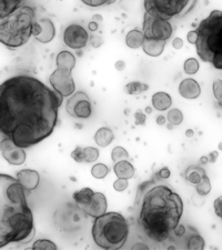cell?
<instances>
[{
    "label": "cell",
    "instance_id": "f907efd6",
    "mask_svg": "<svg viewBox=\"0 0 222 250\" xmlns=\"http://www.w3.org/2000/svg\"><path fill=\"white\" fill-rule=\"evenodd\" d=\"M200 163L201 164H207V163H209V159H208V157H205V156H203V157H201V159H200Z\"/></svg>",
    "mask_w": 222,
    "mask_h": 250
},
{
    "label": "cell",
    "instance_id": "ffe728a7",
    "mask_svg": "<svg viewBox=\"0 0 222 250\" xmlns=\"http://www.w3.org/2000/svg\"><path fill=\"white\" fill-rule=\"evenodd\" d=\"M115 138L114 132H112L111 129L109 128H100L98 131L96 132L95 135V141L96 144L100 147H107L112 143V140Z\"/></svg>",
    "mask_w": 222,
    "mask_h": 250
},
{
    "label": "cell",
    "instance_id": "5b68a950",
    "mask_svg": "<svg viewBox=\"0 0 222 250\" xmlns=\"http://www.w3.org/2000/svg\"><path fill=\"white\" fill-rule=\"evenodd\" d=\"M129 225L126 218L118 212H106L97 217L92 226L95 243L103 249H119L126 244Z\"/></svg>",
    "mask_w": 222,
    "mask_h": 250
},
{
    "label": "cell",
    "instance_id": "3957f363",
    "mask_svg": "<svg viewBox=\"0 0 222 250\" xmlns=\"http://www.w3.org/2000/svg\"><path fill=\"white\" fill-rule=\"evenodd\" d=\"M182 213L181 197L168 186L159 185L144 193L138 223L148 238L163 243L175 232Z\"/></svg>",
    "mask_w": 222,
    "mask_h": 250
},
{
    "label": "cell",
    "instance_id": "e0dca14e",
    "mask_svg": "<svg viewBox=\"0 0 222 250\" xmlns=\"http://www.w3.org/2000/svg\"><path fill=\"white\" fill-rule=\"evenodd\" d=\"M165 42H167L165 40L144 38V42L141 47H142L146 55L150 56V57H159L164 50Z\"/></svg>",
    "mask_w": 222,
    "mask_h": 250
},
{
    "label": "cell",
    "instance_id": "277c9868",
    "mask_svg": "<svg viewBox=\"0 0 222 250\" xmlns=\"http://www.w3.org/2000/svg\"><path fill=\"white\" fill-rule=\"evenodd\" d=\"M197 55L203 62L222 70V11L212 10L197 27Z\"/></svg>",
    "mask_w": 222,
    "mask_h": 250
},
{
    "label": "cell",
    "instance_id": "d6986e66",
    "mask_svg": "<svg viewBox=\"0 0 222 250\" xmlns=\"http://www.w3.org/2000/svg\"><path fill=\"white\" fill-rule=\"evenodd\" d=\"M114 171L118 178L123 179H130L135 175V168H133L132 165L128 160L116 163Z\"/></svg>",
    "mask_w": 222,
    "mask_h": 250
},
{
    "label": "cell",
    "instance_id": "5bb4252c",
    "mask_svg": "<svg viewBox=\"0 0 222 250\" xmlns=\"http://www.w3.org/2000/svg\"><path fill=\"white\" fill-rule=\"evenodd\" d=\"M81 209L89 216L94 217V218L102 216L107 211L106 196L101 192H95L91 200L87 205L82 206Z\"/></svg>",
    "mask_w": 222,
    "mask_h": 250
},
{
    "label": "cell",
    "instance_id": "681fc988",
    "mask_svg": "<svg viewBox=\"0 0 222 250\" xmlns=\"http://www.w3.org/2000/svg\"><path fill=\"white\" fill-rule=\"evenodd\" d=\"M157 124L158 125H160V126H163V125L165 124V118H164V116H158L157 117Z\"/></svg>",
    "mask_w": 222,
    "mask_h": 250
},
{
    "label": "cell",
    "instance_id": "f35d334b",
    "mask_svg": "<svg viewBox=\"0 0 222 250\" xmlns=\"http://www.w3.org/2000/svg\"><path fill=\"white\" fill-rule=\"evenodd\" d=\"M213 208H215L216 215L222 220V197H218L215 200V203H213Z\"/></svg>",
    "mask_w": 222,
    "mask_h": 250
},
{
    "label": "cell",
    "instance_id": "f5cc1de1",
    "mask_svg": "<svg viewBox=\"0 0 222 250\" xmlns=\"http://www.w3.org/2000/svg\"><path fill=\"white\" fill-rule=\"evenodd\" d=\"M185 135H187V137H192L193 136V130H191V129H188V130L185 131Z\"/></svg>",
    "mask_w": 222,
    "mask_h": 250
},
{
    "label": "cell",
    "instance_id": "f1b7e54d",
    "mask_svg": "<svg viewBox=\"0 0 222 250\" xmlns=\"http://www.w3.org/2000/svg\"><path fill=\"white\" fill-rule=\"evenodd\" d=\"M168 122L170 123V125H173V126H179V125L183 122V115L179 109L177 108H173L170 111L168 112Z\"/></svg>",
    "mask_w": 222,
    "mask_h": 250
},
{
    "label": "cell",
    "instance_id": "7dc6e473",
    "mask_svg": "<svg viewBox=\"0 0 222 250\" xmlns=\"http://www.w3.org/2000/svg\"><path fill=\"white\" fill-rule=\"evenodd\" d=\"M91 43H92V46H95L96 48L99 47L100 45H101V39H100L99 36H96V37L91 40Z\"/></svg>",
    "mask_w": 222,
    "mask_h": 250
},
{
    "label": "cell",
    "instance_id": "8fae6325",
    "mask_svg": "<svg viewBox=\"0 0 222 250\" xmlns=\"http://www.w3.org/2000/svg\"><path fill=\"white\" fill-rule=\"evenodd\" d=\"M89 35L83 27L79 25L68 26L63 32V42L71 49L78 50L86 47Z\"/></svg>",
    "mask_w": 222,
    "mask_h": 250
},
{
    "label": "cell",
    "instance_id": "484cf974",
    "mask_svg": "<svg viewBox=\"0 0 222 250\" xmlns=\"http://www.w3.org/2000/svg\"><path fill=\"white\" fill-rule=\"evenodd\" d=\"M148 89H149V86L147 83H143L141 82H132L126 84V87H124V92L128 95L136 96V95L142 94V92L147 91Z\"/></svg>",
    "mask_w": 222,
    "mask_h": 250
},
{
    "label": "cell",
    "instance_id": "816d5d0a",
    "mask_svg": "<svg viewBox=\"0 0 222 250\" xmlns=\"http://www.w3.org/2000/svg\"><path fill=\"white\" fill-rule=\"evenodd\" d=\"M97 20H99V21H102V17H101V16H99V15L94 16V21H97Z\"/></svg>",
    "mask_w": 222,
    "mask_h": 250
},
{
    "label": "cell",
    "instance_id": "9c48e42d",
    "mask_svg": "<svg viewBox=\"0 0 222 250\" xmlns=\"http://www.w3.org/2000/svg\"><path fill=\"white\" fill-rule=\"evenodd\" d=\"M71 72L72 69L70 68L57 67V69L52 72L49 78L52 89L62 97H70L76 90V84Z\"/></svg>",
    "mask_w": 222,
    "mask_h": 250
},
{
    "label": "cell",
    "instance_id": "6da1fadb",
    "mask_svg": "<svg viewBox=\"0 0 222 250\" xmlns=\"http://www.w3.org/2000/svg\"><path fill=\"white\" fill-rule=\"evenodd\" d=\"M63 97L37 78L19 75L0 84V134L21 148L54 131Z\"/></svg>",
    "mask_w": 222,
    "mask_h": 250
},
{
    "label": "cell",
    "instance_id": "7a4b0ae2",
    "mask_svg": "<svg viewBox=\"0 0 222 250\" xmlns=\"http://www.w3.org/2000/svg\"><path fill=\"white\" fill-rule=\"evenodd\" d=\"M35 237L32 211L17 178L0 173V248L27 244Z\"/></svg>",
    "mask_w": 222,
    "mask_h": 250
},
{
    "label": "cell",
    "instance_id": "44dd1931",
    "mask_svg": "<svg viewBox=\"0 0 222 250\" xmlns=\"http://www.w3.org/2000/svg\"><path fill=\"white\" fill-rule=\"evenodd\" d=\"M23 0H0V19H5L18 9Z\"/></svg>",
    "mask_w": 222,
    "mask_h": 250
},
{
    "label": "cell",
    "instance_id": "b9f144b4",
    "mask_svg": "<svg viewBox=\"0 0 222 250\" xmlns=\"http://www.w3.org/2000/svg\"><path fill=\"white\" fill-rule=\"evenodd\" d=\"M172 47L178 50L181 49L183 47V40L181 38H175L172 42Z\"/></svg>",
    "mask_w": 222,
    "mask_h": 250
},
{
    "label": "cell",
    "instance_id": "1f68e13d",
    "mask_svg": "<svg viewBox=\"0 0 222 250\" xmlns=\"http://www.w3.org/2000/svg\"><path fill=\"white\" fill-rule=\"evenodd\" d=\"M111 158L114 160V163H119V161L129 160V154L127 150L122 147H116L111 152Z\"/></svg>",
    "mask_w": 222,
    "mask_h": 250
},
{
    "label": "cell",
    "instance_id": "9a60e30c",
    "mask_svg": "<svg viewBox=\"0 0 222 250\" xmlns=\"http://www.w3.org/2000/svg\"><path fill=\"white\" fill-rule=\"evenodd\" d=\"M16 178L27 191L35 190L38 187L40 180L39 173L36 170H31V169H23V170L19 171Z\"/></svg>",
    "mask_w": 222,
    "mask_h": 250
},
{
    "label": "cell",
    "instance_id": "bcb514c9",
    "mask_svg": "<svg viewBox=\"0 0 222 250\" xmlns=\"http://www.w3.org/2000/svg\"><path fill=\"white\" fill-rule=\"evenodd\" d=\"M124 68H126V63H124L122 60H119V62H116V69L117 70L122 71V70H124Z\"/></svg>",
    "mask_w": 222,
    "mask_h": 250
},
{
    "label": "cell",
    "instance_id": "52a82bcc",
    "mask_svg": "<svg viewBox=\"0 0 222 250\" xmlns=\"http://www.w3.org/2000/svg\"><path fill=\"white\" fill-rule=\"evenodd\" d=\"M196 0H144L146 13L165 20L180 17L188 13Z\"/></svg>",
    "mask_w": 222,
    "mask_h": 250
},
{
    "label": "cell",
    "instance_id": "836d02e7",
    "mask_svg": "<svg viewBox=\"0 0 222 250\" xmlns=\"http://www.w3.org/2000/svg\"><path fill=\"white\" fill-rule=\"evenodd\" d=\"M32 249L38 250V249H42V250H47V249H57V246H56L52 241L47 240V239H40L37 240L36 243L32 245Z\"/></svg>",
    "mask_w": 222,
    "mask_h": 250
},
{
    "label": "cell",
    "instance_id": "2e32d148",
    "mask_svg": "<svg viewBox=\"0 0 222 250\" xmlns=\"http://www.w3.org/2000/svg\"><path fill=\"white\" fill-rule=\"evenodd\" d=\"M179 94L185 99H197L201 94L200 84L195 79H183L179 84Z\"/></svg>",
    "mask_w": 222,
    "mask_h": 250
},
{
    "label": "cell",
    "instance_id": "d590c367",
    "mask_svg": "<svg viewBox=\"0 0 222 250\" xmlns=\"http://www.w3.org/2000/svg\"><path fill=\"white\" fill-rule=\"evenodd\" d=\"M81 1L89 7H101L111 5L116 2V0H81Z\"/></svg>",
    "mask_w": 222,
    "mask_h": 250
},
{
    "label": "cell",
    "instance_id": "d4e9b609",
    "mask_svg": "<svg viewBox=\"0 0 222 250\" xmlns=\"http://www.w3.org/2000/svg\"><path fill=\"white\" fill-rule=\"evenodd\" d=\"M94 193L95 191L91 190L90 188H82L81 190L74 193V200L76 201V204L78 205V207L81 208L82 206L87 205L89 201L91 200Z\"/></svg>",
    "mask_w": 222,
    "mask_h": 250
},
{
    "label": "cell",
    "instance_id": "30bf717a",
    "mask_svg": "<svg viewBox=\"0 0 222 250\" xmlns=\"http://www.w3.org/2000/svg\"><path fill=\"white\" fill-rule=\"evenodd\" d=\"M66 110L68 114L75 117V118L87 119L92 114L90 99H89L87 94L82 91L74 92L68 99Z\"/></svg>",
    "mask_w": 222,
    "mask_h": 250
},
{
    "label": "cell",
    "instance_id": "c3c4849f",
    "mask_svg": "<svg viewBox=\"0 0 222 250\" xmlns=\"http://www.w3.org/2000/svg\"><path fill=\"white\" fill-rule=\"evenodd\" d=\"M98 27H99V25L96 21H91L90 23H89V29H90L91 31H96L97 29H98Z\"/></svg>",
    "mask_w": 222,
    "mask_h": 250
},
{
    "label": "cell",
    "instance_id": "8992f818",
    "mask_svg": "<svg viewBox=\"0 0 222 250\" xmlns=\"http://www.w3.org/2000/svg\"><path fill=\"white\" fill-rule=\"evenodd\" d=\"M35 13L30 7H19L0 23V42L16 49L26 45L34 31Z\"/></svg>",
    "mask_w": 222,
    "mask_h": 250
},
{
    "label": "cell",
    "instance_id": "ee69618b",
    "mask_svg": "<svg viewBox=\"0 0 222 250\" xmlns=\"http://www.w3.org/2000/svg\"><path fill=\"white\" fill-rule=\"evenodd\" d=\"M173 233H175V235H177V236H182L184 233V227L182 225L179 224L177 226V228L175 229V232H173Z\"/></svg>",
    "mask_w": 222,
    "mask_h": 250
},
{
    "label": "cell",
    "instance_id": "11a10c76",
    "mask_svg": "<svg viewBox=\"0 0 222 250\" xmlns=\"http://www.w3.org/2000/svg\"><path fill=\"white\" fill-rule=\"evenodd\" d=\"M219 150H222V143L220 144V146H219Z\"/></svg>",
    "mask_w": 222,
    "mask_h": 250
},
{
    "label": "cell",
    "instance_id": "4fadbf2b",
    "mask_svg": "<svg viewBox=\"0 0 222 250\" xmlns=\"http://www.w3.org/2000/svg\"><path fill=\"white\" fill-rule=\"evenodd\" d=\"M32 35L35 36L36 39L41 43L50 42L55 38L56 29L54 23L50 19L42 18L39 19L34 23V31Z\"/></svg>",
    "mask_w": 222,
    "mask_h": 250
},
{
    "label": "cell",
    "instance_id": "603a6c76",
    "mask_svg": "<svg viewBox=\"0 0 222 250\" xmlns=\"http://www.w3.org/2000/svg\"><path fill=\"white\" fill-rule=\"evenodd\" d=\"M144 42V35L142 31L138 29H132L127 34L126 36V43L129 48L132 49H137L142 46Z\"/></svg>",
    "mask_w": 222,
    "mask_h": 250
},
{
    "label": "cell",
    "instance_id": "7402d4cb",
    "mask_svg": "<svg viewBox=\"0 0 222 250\" xmlns=\"http://www.w3.org/2000/svg\"><path fill=\"white\" fill-rule=\"evenodd\" d=\"M184 176L188 183H190L191 185H198L207 176V173H205L204 169L199 166H190L185 170Z\"/></svg>",
    "mask_w": 222,
    "mask_h": 250
},
{
    "label": "cell",
    "instance_id": "74e56055",
    "mask_svg": "<svg viewBox=\"0 0 222 250\" xmlns=\"http://www.w3.org/2000/svg\"><path fill=\"white\" fill-rule=\"evenodd\" d=\"M128 187V179H123V178H119L117 179L114 183V188L117 191H123L126 190Z\"/></svg>",
    "mask_w": 222,
    "mask_h": 250
},
{
    "label": "cell",
    "instance_id": "7bdbcfd3",
    "mask_svg": "<svg viewBox=\"0 0 222 250\" xmlns=\"http://www.w3.org/2000/svg\"><path fill=\"white\" fill-rule=\"evenodd\" d=\"M159 176L161 177V178L167 179V178H169V177H170V170H169L167 167H164L159 171Z\"/></svg>",
    "mask_w": 222,
    "mask_h": 250
},
{
    "label": "cell",
    "instance_id": "ac0fdd59",
    "mask_svg": "<svg viewBox=\"0 0 222 250\" xmlns=\"http://www.w3.org/2000/svg\"><path fill=\"white\" fill-rule=\"evenodd\" d=\"M172 104V99L167 92L159 91L152 96V106L159 111H164L169 109Z\"/></svg>",
    "mask_w": 222,
    "mask_h": 250
},
{
    "label": "cell",
    "instance_id": "cb8c5ba5",
    "mask_svg": "<svg viewBox=\"0 0 222 250\" xmlns=\"http://www.w3.org/2000/svg\"><path fill=\"white\" fill-rule=\"evenodd\" d=\"M56 63H57V67H67L74 69L76 66V57L70 51L64 50L59 52L56 58Z\"/></svg>",
    "mask_w": 222,
    "mask_h": 250
},
{
    "label": "cell",
    "instance_id": "d6a6232c",
    "mask_svg": "<svg viewBox=\"0 0 222 250\" xmlns=\"http://www.w3.org/2000/svg\"><path fill=\"white\" fill-rule=\"evenodd\" d=\"M188 249H203L204 248V240L203 238L201 237L198 233L191 236L188 240Z\"/></svg>",
    "mask_w": 222,
    "mask_h": 250
},
{
    "label": "cell",
    "instance_id": "db71d44e",
    "mask_svg": "<svg viewBox=\"0 0 222 250\" xmlns=\"http://www.w3.org/2000/svg\"><path fill=\"white\" fill-rule=\"evenodd\" d=\"M140 247H142L144 249H148L147 246H144V245H137V246H135V247H133V249H135V248H140Z\"/></svg>",
    "mask_w": 222,
    "mask_h": 250
},
{
    "label": "cell",
    "instance_id": "4316f807",
    "mask_svg": "<svg viewBox=\"0 0 222 250\" xmlns=\"http://www.w3.org/2000/svg\"><path fill=\"white\" fill-rule=\"evenodd\" d=\"M99 158L98 149L94 147H86L83 148V163L91 164Z\"/></svg>",
    "mask_w": 222,
    "mask_h": 250
},
{
    "label": "cell",
    "instance_id": "8d00e7d4",
    "mask_svg": "<svg viewBox=\"0 0 222 250\" xmlns=\"http://www.w3.org/2000/svg\"><path fill=\"white\" fill-rule=\"evenodd\" d=\"M71 158L76 163H83V148L77 147L74 151L71 152Z\"/></svg>",
    "mask_w": 222,
    "mask_h": 250
},
{
    "label": "cell",
    "instance_id": "f6af8a7d",
    "mask_svg": "<svg viewBox=\"0 0 222 250\" xmlns=\"http://www.w3.org/2000/svg\"><path fill=\"white\" fill-rule=\"evenodd\" d=\"M218 156H219V154H218V151L210 152L209 156H208L209 163H216V160L218 159Z\"/></svg>",
    "mask_w": 222,
    "mask_h": 250
},
{
    "label": "cell",
    "instance_id": "f546056e",
    "mask_svg": "<svg viewBox=\"0 0 222 250\" xmlns=\"http://www.w3.org/2000/svg\"><path fill=\"white\" fill-rule=\"evenodd\" d=\"M199 62L196 58H189L184 62V64H183V69H184V72L185 74L188 75H195L198 72V70H199Z\"/></svg>",
    "mask_w": 222,
    "mask_h": 250
},
{
    "label": "cell",
    "instance_id": "83f0119b",
    "mask_svg": "<svg viewBox=\"0 0 222 250\" xmlns=\"http://www.w3.org/2000/svg\"><path fill=\"white\" fill-rule=\"evenodd\" d=\"M196 190L199 196H207L211 191V183H210L208 176H205L199 184L196 185Z\"/></svg>",
    "mask_w": 222,
    "mask_h": 250
},
{
    "label": "cell",
    "instance_id": "7c38bea8",
    "mask_svg": "<svg viewBox=\"0 0 222 250\" xmlns=\"http://www.w3.org/2000/svg\"><path fill=\"white\" fill-rule=\"evenodd\" d=\"M0 150H1L2 157L10 165L19 166L22 165L26 160V152L23 151V148L16 145L13 140L5 137L0 143Z\"/></svg>",
    "mask_w": 222,
    "mask_h": 250
},
{
    "label": "cell",
    "instance_id": "e575fe53",
    "mask_svg": "<svg viewBox=\"0 0 222 250\" xmlns=\"http://www.w3.org/2000/svg\"><path fill=\"white\" fill-rule=\"evenodd\" d=\"M212 90L218 104L222 108V80H215V83L212 84Z\"/></svg>",
    "mask_w": 222,
    "mask_h": 250
},
{
    "label": "cell",
    "instance_id": "4dcf8cb0",
    "mask_svg": "<svg viewBox=\"0 0 222 250\" xmlns=\"http://www.w3.org/2000/svg\"><path fill=\"white\" fill-rule=\"evenodd\" d=\"M109 173V168L103 164H96L91 168V175L97 179H103Z\"/></svg>",
    "mask_w": 222,
    "mask_h": 250
},
{
    "label": "cell",
    "instance_id": "ab89813d",
    "mask_svg": "<svg viewBox=\"0 0 222 250\" xmlns=\"http://www.w3.org/2000/svg\"><path fill=\"white\" fill-rule=\"evenodd\" d=\"M135 118H136V125H143L144 122H146V115H144L141 110H138L136 112Z\"/></svg>",
    "mask_w": 222,
    "mask_h": 250
},
{
    "label": "cell",
    "instance_id": "60d3db41",
    "mask_svg": "<svg viewBox=\"0 0 222 250\" xmlns=\"http://www.w3.org/2000/svg\"><path fill=\"white\" fill-rule=\"evenodd\" d=\"M197 38H198V35H197V31L196 30H191L188 34V36H187L188 42H190V43H192V45H195V43H196Z\"/></svg>",
    "mask_w": 222,
    "mask_h": 250
},
{
    "label": "cell",
    "instance_id": "ba28073f",
    "mask_svg": "<svg viewBox=\"0 0 222 250\" xmlns=\"http://www.w3.org/2000/svg\"><path fill=\"white\" fill-rule=\"evenodd\" d=\"M142 32L144 38L165 40L167 42L172 36L173 28L169 20L144 13Z\"/></svg>",
    "mask_w": 222,
    "mask_h": 250
}]
</instances>
